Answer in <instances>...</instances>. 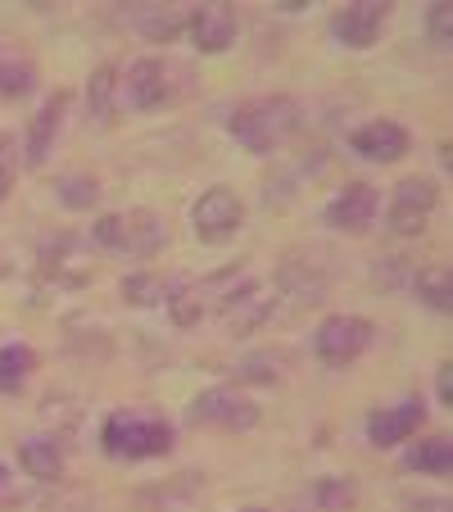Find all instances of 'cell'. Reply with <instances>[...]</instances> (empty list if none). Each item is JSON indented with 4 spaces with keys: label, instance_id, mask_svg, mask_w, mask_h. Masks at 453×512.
Returning <instances> with one entry per match:
<instances>
[{
    "label": "cell",
    "instance_id": "603a6c76",
    "mask_svg": "<svg viewBox=\"0 0 453 512\" xmlns=\"http://www.w3.org/2000/svg\"><path fill=\"white\" fill-rule=\"evenodd\" d=\"M177 286L182 281L164 277V272H132V277H123V300L132 304V309H155V304H168L177 295Z\"/></svg>",
    "mask_w": 453,
    "mask_h": 512
},
{
    "label": "cell",
    "instance_id": "8fae6325",
    "mask_svg": "<svg viewBox=\"0 0 453 512\" xmlns=\"http://www.w3.org/2000/svg\"><path fill=\"white\" fill-rule=\"evenodd\" d=\"M41 272L59 286H87L96 263H91V254L82 250V241L73 232H55L41 241Z\"/></svg>",
    "mask_w": 453,
    "mask_h": 512
},
{
    "label": "cell",
    "instance_id": "83f0119b",
    "mask_svg": "<svg viewBox=\"0 0 453 512\" xmlns=\"http://www.w3.org/2000/svg\"><path fill=\"white\" fill-rule=\"evenodd\" d=\"M32 363H37V354H32L28 345H19V340L0 349V390H5V395L23 390V381H28Z\"/></svg>",
    "mask_w": 453,
    "mask_h": 512
},
{
    "label": "cell",
    "instance_id": "d6986e66",
    "mask_svg": "<svg viewBox=\"0 0 453 512\" xmlns=\"http://www.w3.org/2000/svg\"><path fill=\"white\" fill-rule=\"evenodd\" d=\"M19 463L32 481H59L64 476V449H59L55 435H28L19 445Z\"/></svg>",
    "mask_w": 453,
    "mask_h": 512
},
{
    "label": "cell",
    "instance_id": "d590c367",
    "mask_svg": "<svg viewBox=\"0 0 453 512\" xmlns=\"http://www.w3.org/2000/svg\"><path fill=\"white\" fill-rule=\"evenodd\" d=\"M5 503H14V490H10V467L0 463V508H5Z\"/></svg>",
    "mask_w": 453,
    "mask_h": 512
},
{
    "label": "cell",
    "instance_id": "9c48e42d",
    "mask_svg": "<svg viewBox=\"0 0 453 512\" xmlns=\"http://www.w3.org/2000/svg\"><path fill=\"white\" fill-rule=\"evenodd\" d=\"M367 345H372V322L354 318V313H331V318L318 327V336H313L318 358H322V363H331V368L354 363Z\"/></svg>",
    "mask_w": 453,
    "mask_h": 512
},
{
    "label": "cell",
    "instance_id": "277c9868",
    "mask_svg": "<svg viewBox=\"0 0 453 512\" xmlns=\"http://www.w3.org/2000/svg\"><path fill=\"white\" fill-rule=\"evenodd\" d=\"M105 449L114 458H132V463L159 458L173 449V426H168L164 417L118 408V413H109V422H105Z\"/></svg>",
    "mask_w": 453,
    "mask_h": 512
},
{
    "label": "cell",
    "instance_id": "e575fe53",
    "mask_svg": "<svg viewBox=\"0 0 453 512\" xmlns=\"http://www.w3.org/2000/svg\"><path fill=\"white\" fill-rule=\"evenodd\" d=\"M408 508L413 512H449V503L444 499H408Z\"/></svg>",
    "mask_w": 453,
    "mask_h": 512
},
{
    "label": "cell",
    "instance_id": "484cf974",
    "mask_svg": "<svg viewBox=\"0 0 453 512\" xmlns=\"http://www.w3.org/2000/svg\"><path fill=\"white\" fill-rule=\"evenodd\" d=\"M55 200L73 213H87V209H96V200H100V182L91 173H68L55 182Z\"/></svg>",
    "mask_w": 453,
    "mask_h": 512
},
{
    "label": "cell",
    "instance_id": "9a60e30c",
    "mask_svg": "<svg viewBox=\"0 0 453 512\" xmlns=\"http://www.w3.org/2000/svg\"><path fill=\"white\" fill-rule=\"evenodd\" d=\"M422 422H426V399L413 395V399H404V404L376 408V413L367 417V440H372L376 449H395V445H404Z\"/></svg>",
    "mask_w": 453,
    "mask_h": 512
},
{
    "label": "cell",
    "instance_id": "4fadbf2b",
    "mask_svg": "<svg viewBox=\"0 0 453 512\" xmlns=\"http://www.w3.org/2000/svg\"><path fill=\"white\" fill-rule=\"evenodd\" d=\"M376 186H367V182H349V186H340L336 191V200L322 209V223L331 227V232H345V236H358V232H367L372 227V218H376Z\"/></svg>",
    "mask_w": 453,
    "mask_h": 512
},
{
    "label": "cell",
    "instance_id": "5b68a950",
    "mask_svg": "<svg viewBox=\"0 0 453 512\" xmlns=\"http://www.w3.org/2000/svg\"><path fill=\"white\" fill-rule=\"evenodd\" d=\"M259 417H263L259 404L236 386H209L186 404V422L191 426H218V431H232V435L254 431Z\"/></svg>",
    "mask_w": 453,
    "mask_h": 512
},
{
    "label": "cell",
    "instance_id": "ac0fdd59",
    "mask_svg": "<svg viewBox=\"0 0 453 512\" xmlns=\"http://www.w3.org/2000/svg\"><path fill=\"white\" fill-rule=\"evenodd\" d=\"M127 23L145 41H177L186 32V23H191V14L177 10V5H136V10H127Z\"/></svg>",
    "mask_w": 453,
    "mask_h": 512
},
{
    "label": "cell",
    "instance_id": "7a4b0ae2",
    "mask_svg": "<svg viewBox=\"0 0 453 512\" xmlns=\"http://www.w3.org/2000/svg\"><path fill=\"white\" fill-rule=\"evenodd\" d=\"M91 241L109 254H127V259H155L168 245V223L155 209H127V213H100V223L91 227Z\"/></svg>",
    "mask_w": 453,
    "mask_h": 512
},
{
    "label": "cell",
    "instance_id": "ba28073f",
    "mask_svg": "<svg viewBox=\"0 0 453 512\" xmlns=\"http://www.w3.org/2000/svg\"><path fill=\"white\" fill-rule=\"evenodd\" d=\"M272 318V295L250 277H236L227 295H218V322L232 336H245V331H259L263 322Z\"/></svg>",
    "mask_w": 453,
    "mask_h": 512
},
{
    "label": "cell",
    "instance_id": "3957f363",
    "mask_svg": "<svg viewBox=\"0 0 453 512\" xmlns=\"http://www.w3.org/2000/svg\"><path fill=\"white\" fill-rule=\"evenodd\" d=\"M182 91H186V68L145 55L127 64V78H118V105L136 109V114H150V109L173 105Z\"/></svg>",
    "mask_w": 453,
    "mask_h": 512
},
{
    "label": "cell",
    "instance_id": "ffe728a7",
    "mask_svg": "<svg viewBox=\"0 0 453 512\" xmlns=\"http://www.w3.org/2000/svg\"><path fill=\"white\" fill-rule=\"evenodd\" d=\"M286 368H290V349H254V354L236 358L227 372L236 381H245V386H277L286 377Z\"/></svg>",
    "mask_w": 453,
    "mask_h": 512
},
{
    "label": "cell",
    "instance_id": "44dd1931",
    "mask_svg": "<svg viewBox=\"0 0 453 512\" xmlns=\"http://www.w3.org/2000/svg\"><path fill=\"white\" fill-rule=\"evenodd\" d=\"M37 87V64L19 41L0 37V96H28Z\"/></svg>",
    "mask_w": 453,
    "mask_h": 512
},
{
    "label": "cell",
    "instance_id": "d6a6232c",
    "mask_svg": "<svg viewBox=\"0 0 453 512\" xmlns=\"http://www.w3.org/2000/svg\"><path fill=\"white\" fill-rule=\"evenodd\" d=\"M10 186H14V145L10 136H0V200L10 195Z\"/></svg>",
    "mask_w": 453,
    "mask_h": 512
},
{
    "label": "cell",
    "instance_id": "2e32d148",
    "mask_svg": "<svg viewBox=\"0 0 453 512\" xmlns=\"http://www.w3.org/2000/svg\"><path fill=\"white\" fill-rule=\"evenodd\" d=\"M354 155H363L367 164H395L408 155V127L390 123V118H376V123L358 127L354 132Z\"/></svg>",
    "mask_w": 453,
    "mask_h": 512
},
{
    "label": "cell",
    "instance_id": "836d02e7",
    "mask_svg": "<svg viewBox=\"0 0 453 512\" xmlns=\"http://www.w3.org/2000/svg\"><path fill=\"white\" fill-rule=\"evenodd\" d=\"M435 404H453V363H440V372H435Z\"/></svg>",
    "mask_w": 453,
    "mask_h": 512
},
{
    "label": "cell",
    "instance_id": "4316f807",
    "mask_svg": "<svg viewBox=\"0 0 453 512\" xmlns=\"http://www.w3.org/2000/svg\"><path fill=\"white\" fill-rule=\"evenodd\" d=\"M413 290H417V300L426 304V309H435V313H449L453 309V286H449V268H426V272H417L413 277Z\"/></svg>",
    "mask_w": 453,
    "mask_h": 512
},
{
    "label": "cell",
    "instance_id": "f546056e",
    "mask_svg": "<svg viewBox=\"0 0 453 512\" xmlns=\"http://www.w3.org/2000/svg\"><path fill=\"white\" fill-rule=\"evenodd\" d=\"M372 286H376V290H404V286H408V263L399 259V254L372 259Z\"/></svg>",
    "mask_w": 453,
    "mask_h": 512
},
{
    "label": "cell",
    "instance_id": "7c38bea8",
    "mask_svg": "<svg viewBox=\"0 0 453 512\" xmlns=\"http://www.w3.org/2000/svg\"><path fill=\"white\" fill-rule=\"evenodd\" d=\"M386 19H390L386 0H358V5H345V10L331 14V37L349 50H367V46H376Z\"/></svg>",
    "mask_w": 453,
    "mask_h": 512
},
{
    "label": "cell",
    "instance_id": "e0dca14e",
    "mask_svg": "<svg viewBox=\"0 0 453 512\" xmlns=\"http://www.w3.org/2000/svg\"><path fill=\"white\" fill-rule=\"evenodd\" d=\"M64 109H68V96H64V91H50V96L41 100V109L32 114L28 150H23L28 168H41L50 159V150H55V136H59V127H64Z\"/></svg>",
    "mask_w": 453,
    "mask_h": 512
},
{
    "label": "cell",
    "instance_id": "30bf717a",
    "mask_svg": "<svg viewBox=\"0 0 453 512\" xmlns=\"http://www.w3.org/2000/svg\"><path fill=\"white\" fill-rule=\"evenodd\" d=\"M435 200H440V191H435L431 177H404L390 195V232L422 236L435 213Z\"/></svg>",
    "mask_w": 453,
    "mask_h": 512
},
{
    "label": "cell",
    "instance_id": "74e56055",
    "mask_svg": "<svg viewBox=\"0 0 453 512\" xmlns=\"http://www.w3.org/2000/svg\"><path fill=\"white\" fill-rule=\"evenodd\" d=\"M241 512H268V508H241Z\"/></svg>",
    "mask_w": 453,
    "mask_h": 512
},
{
    "label": "cell",
    "instance_id": "1f68e13d",
    "mask_svg": "<svg viewBox=\"0 0 453 512\" xmlns=\"http://www.w3.org/2000/svg\"><path fill=\"white\" fill-rule=\"evenodd\" d=\"M37 512H91V494L87 490H64V494H50L41 499Z\"/></svg>",
    "mask_w": 453,
    "mask_h": 512
},
{
    "label": "cell",
    "instance_id": "4dcf8cb0",
    "mask_svg": "<svg viewBox=\"0 0 453 512\" xmlns=\"http://www.w3.org/2000/svg\"><path fill=\"white\" fill-rule=\"evenodd\" d=\"M426 41H431L435 50H449V41H453V5H431V10H426Z\"/></svg>",
    "mask_w": 453,
    "mask_h": 512
},
{
    "label": "cell",
    "instance_id": "8d00e7d4",
    "mask_svg": "<svg viewBox=\"0 0 453 512\" xmlns=\"http://www.w3.org/2000/svg\"><path fill=\"white\" fill-rule=\"evenodd\" d=\"M10 277V259H5V254H0V281Z\"/></svg>",
    "mask_w": 453,
    "mask_h": 512
},
{
    "label": "cell",
    "instance_id": "5bb4252c",
    "mask_svg": "<svg viewBox=\"0 0 453 512\" xmlns=\"http://www.w3.org/2000/svg\"><path fill=\"white\" fill-rule=\"evenodd\" d=\"M186 32H191L195 50H204V55H222V50L236 41V32H241V14H236L232 5H222V0H213V5H195Z\"/></svg>",
    "mask_w": 453,
    "mask_h": 512
},
{
    "label": "cell",
    "instance_id": "8992f818",
    "mask_svg": "<svg viewBox=\"0 0 453 512\" xmlns=\"http://www.w3.org/2000/svg\"><path fill=\"white\" fill-rule=\"evenodd\" d=\"M241 223H245V204L232 186H209V191L191 204V227L204 245L232 241V236L241 232Z\"/></svg>",
    "mask_w": 453,
    "mask_h": 512
},
{
    "label": "cell",
    "instance_id": "6da1fadb",
    "mask_svg": "<svg viewBox=\"0 0 453 512\" xmlns=\"http://www.w3.org/2000/svg\"><path fill=\"white\" fill-rule=\"evenodd\" d=\"M299 123H304V109H299L295 96H254L232 109L227 132L250 155H272L299 132Z\"/></svg>",
    "mask_w": 453,
    "mask_h": 512
},
{
    "label": "cell",
    "instance_id": "52a82bcc",
    "mask_svg": "<svg viewBox=\"0 0 453 512\" xmlns=\"http://www.w3.org/2000/svg\"><path fill=\"white\" fill-rule=\"evenodd\" d=\"M277 286L295 309H309V304L327 300V286H331V268H327V254H313V250H295L277 263Z\"/></svg>",
    "mask_w": 453,
    "mask_h": 512
},
{
    "label": "cell",
    "instance_id": "cb8c5ba5",
    "mask_svg": "<svg viewBox=\"0 0 453 512\" xmlns=\"http://www.w3.org/2000/svg\"><path fill=\"white\" fill-rule=\"evenodd\" d=\"M408 472H426V476H449L453 472V445L449 435H431V440H417L404 454Z\"/></svg>",
    "mask_w": 453,
    "mask_h": 512
},
{
    "label": "cell",
    "instance_id": "d4e9b609",
    "mask_svg": "<svg viewBox=\"0 0 453 512\" xmlns=\"http://www.w3.org/2000/svg\"><path fill=\"white\" fill-rule=\"evenodd\" d=\"M87 109L96 123H109L118 109V68L114 64H100L87 82Z\"/></svg>",
    "mask_w": 453,
    "mask_h": 512
},
{
    "label": "cell",
    "instance_id": "7402d4cb",
    "mask_svg": "<svg viewBox=\"0 0 453 512\" xmlns=\"http://www.w3.org/2000/svg\"><path fill=\"white\" fill-rule=\"evenodd\" d=\"M222 277H227V272H218V277H209V281H182V286H177V295L168 300V313H173L177 327H195V322L209 313V295L222 286Z\"/></svg>",
    "mask_w": 453,
    "mask_h": 512
},
{
    "label": "cell",
    "instance_id": "f1b7e54d",
    "mask_svg": "<svg viewBox=\"0 0 453 512\" xmlns=\"http://www.w3.org/2000/svg\"><path fill=\"white\" fill-rule=\"evenodd\" d=\"M358 499V485L349 481V476H322L318 485H313V503H318L322 512H349Z\"/></svg>",
    "mask_w": 453,
    "mask_h": 512
}]
</instances>
